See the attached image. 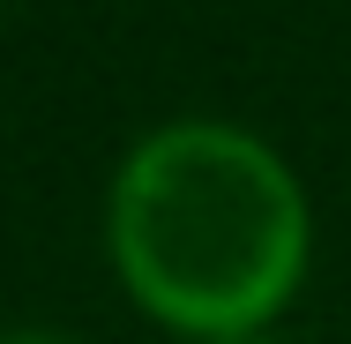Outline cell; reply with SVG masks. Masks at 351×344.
<instances>
[{
	"label": "cell",
	"mask_w": 351,
	"mask_h": 344,
	"mask_svg": "<svg viewBox=\"0 0 351 344\" xmlns=\"http://www.w3.org/2000/svg\"><path fill=\"white\" fill-rule=\"evenodd\" d=\"M112 262L142 307L195 337H247L306 270V195L277 150L224 120L142 135L112 180Z\"/></svg>",
	"instance_id": "1"
},
{
	"label": "cell",
	"mask_w": 351,
	"mask_h": 344,
	"mask_svg": "<svg viewBox=\"0 0 351 344\" xmlns=\"http://www.w3.org/2000/svg\"><path fill=\"white\" fill-rule=\"evenodd\" d=\"M0 344H68V337H45V330H23V337H0Z\"/></svg>",
	"instance_id": "2"
},
{
	"label": "cell",
	"mask_w": 351,
	"mask_h": 344,
	"mask_svg": "<svg viewBox=\"0 0 351 344\" xmlns=\"http://www.w3.org/2000/svg\"><path fill=\"white\" fill-rule=\"evenodd\" d=\"M210 344H277L269 330H247V337H210Z\"/></svg>",
	"instance_id": "3"
}]
</instances>
